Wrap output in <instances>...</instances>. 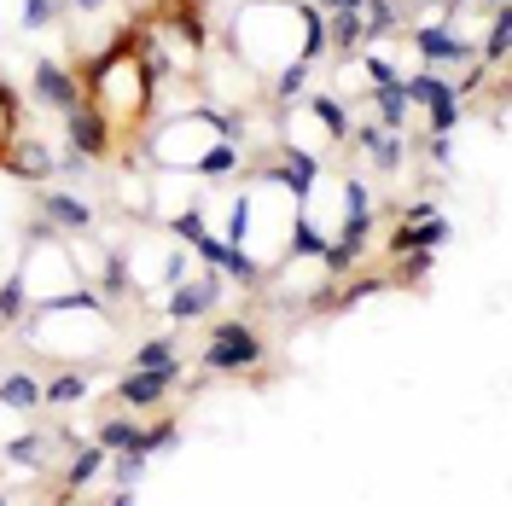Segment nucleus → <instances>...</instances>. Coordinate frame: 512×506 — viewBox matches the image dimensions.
<instances>
[{"label":"nucleus","instance_id":"nucleus-18","mask_svg":"<svg viewBox=\"0 0 512 506\" xmlns=\"http://www.w3.org/2000/svg\"><path fill=\"white\" fill-rule=\"evenodd\" d=\"M245 146H239V140H210V146H204V158L192 163V181H198V187H227V181H239V175H245Z\"/></svg>","mask_w":512,"mask_h":506},{"label":"nucleus","instance_id":"nucleus-4","mask_svg":"<svg viewBox=\"0 0 512 506\" xmlns=\"http://www.w3.org/2000/svg\"><path fill=\"white\" fill-rule=\"evenodd\" d=\"M12 274H18V285H24L30 309H41V303H59V297H70V291H82V285H88V262L64 245V233L35 222V233L24 239V256L12 262Z\"/></svg>","mask_w":512,"mask_h":506},{"label":"nucleus","instance_id":"nucleus-19","mask_svg":"<svg viewBox=\"0 0 512 506\" xmlns=\"http://www.w3.org/2000/svg\"><path fill=\"white\" fill-rule=\"evenodd\" d=\"M94 390V367H59L53 379H41V408H82Z\"/></svg>","mask_w":512,"mask_h":506},{"label":"nucleus","instance_id":"nucleus-8","mask_svg":"<svg viewBox=\"0 0 512 506\" xmlns=\"http://www.w3.org/2000/svg\"><path fill=\"white\" fill-rule=\"evenodd\" d=\"M222 297H227V280L216 274V268H187L181 280L163 291V315L175 320V326H192V320H210L216 309H222Z\"/></svg>","mask_w":512,"mask_h":506},{"label":"nucleus","instance_id":"nucleus-35","mask_svg":"<svg viewBox=\"0 0 512 506\" xmlns=\"http://www.w3.org/2000/svg\"><path fill=\"white\" fill-rule=\"evenodd\" d=\"M309 6H315L320 18H326V12H355V6H361V0H309Z\"/></svg>","mask_w":512,"mask_h":506},{"label":"nucleus","instance_id":"nucleus-1","mask_svg":"<svg viewBox=\"0 0 512 506\" xmlns=\"http://www.w3.org/2000/svg\"><path fill=\"white\" fill-rule=\"evenodd\" d=\"M227 53L268 82L286 64L326 59V24L309 0H245L227 24Z\"/></svg>","mask_w":512,"mask_h":506},{"label":"nucleus","instance_id":"nucleus-2","mask_svg":"<svg viewBox=\"0 0 512 506\" xmlns=\"http://www.w3.org/2000/svg\"><path fill=\"white\" fill-rule=\"evenodd\" d=\"M18 338H24L30 355H47L59 367H94V361L105 367L117 355V320H111V303L94 285H82V291H70L59 303L30 309Z\"/></svg>","mask_w":512,"mask_h":506},{"label":"nucleus","instance_id":"nucleus-29","mask_svg":"<svg viewBox=\"0 0 512 506\" xmlns=\"http://www.w3.org/2000/svg\"><path fill=\"white\" fill-rule=\"evenodd\" d=\"M24 315H30V297H24L18 274L6 268V274H0V332H18V326H24Z\"/></svg>","mask_w":512,"mask_h":506},{"label":"nucleus","instance_id":"nucleus-11","mask_svg":"<svg viewBox=\"0 0 512 506\" xmlns=\"http://www.w3.org/2000/svg\"><path fill=\"white\" fill-rule=\"evenodd\" d=\"M35 222L41 227H53V233H64V239H82V233H94L99 216H94V204L82 198L76 187H41V198H35Z\"/></svg>","mask_w":512,"mask_h":506},{"label":"nucleus","instance_id":"nucleus-12","mask_svg":"<svg viewBox=\"0 0 512 506\" xmlns=\"http://www.w3.org/2000/svg\"><path fill=\"white\" fill-rule=\"evenodd\" d=\"M30 99L41 111H70V105H82V76H76V64L64 59H35L30 64Z\"/></svg>","mask_w":512,"mask_h":506},{"label":"nucleus","instance_id":"nucleus-33","mask_svg":"<svg viewBox=\"0 0 512 506\" xmlns=\"http://www.w3.org/2000/svg\"><path fill=\"white\" fill-rule=\"evenodd\" d=\"M64 18V0H24V30H53Z\"/></svg>","mask_w":512,"mask_h":506},{"label":"nucleus","instance_id":"nucleus-6","mask_svg":"<svg viewBox=\"0 0 512 506\" xmlns=\"http://www.w3.org/2000/svg\"><path fill=\"white\" fill-rule=\"evenodd\" d=\"M262 361H268V344H262L256 320H239V315L216 320L204 349H198V373L204 379H251V373H262Z\"/></svg>","mask_w":512,"mask_h":506},{"label":"nucleus","instance_id":"nucleus-14","mask_svg":"<svg viewBox=\"0 0 512 506\" xmlns=\"http://www.w3.org/2000/svg\"><path fill=\"white\" fill-rule=\"evenodd\" d=\"M192 256H198L204 268H216L222 280H233L239 291H256V285H262V262H256V256H245L239 245H227L222 233H204V239H192Z\"/></svg>","mask_w":512,"mask_h":506},{"label":"nucleus","instance_id":"nucleus-32","mask_svg":"<svg viewBox=\"0 0 512 506\" xmlns=\"http://www.w3.org/2000/svg\"><path fill=\"white\" fill-rule=\"evenodd\" d=\"M24 128V99H18V88L12 82H0V152L12 146V134Z\"/></svg>","mask_w":512,"mask_h":506},{"label":"nucleus","instance_id":"nucleus-22","mask_svg":"<svg viewBox=\"0 0 512 506\" xmlns=\"http://www.w3.org/2000/svg\"><path fill=\"white\" fill-rule=\"evenodd\" d=\"M0 408L6 413H35L41 408V379L30 367H0Z\"/></svg>","mask_w":512,"mask_h":506},{"label":"nucleus","instance_id":"nucleus-25","mask_svg":"<svg viewBox=\"0 0 512 506\" xmlns=\"http://www.w3.org/2000/svg\"><path fill=\"white\" fill-rule=\"evenodd\" d=\"M507 47H512V6L489 12V30L478 41V64L483 70H507Z\"/></svg>","mask_w":512,"mask_h":506},{"label":"nucleus","instance_id":"nucleus-28","mask_svg":"<svg viewBox=\"0 0 512 506\" xmlns=\"http://www.w3.org/2000/svg\"><path fill=\"white\" fill-rule=\"evenodd\" d=\"M309 76H315V64H286V70H274L262 88L274 94V105H297V99L309 94Z\"/></svg>","mask_w":512,"mask_h":506},{"label":"nucleus","instance_id":"nucleus-26","mask_svg":"<svg viewBox=\"0 0 512 506\" xmlns=\"http://www.w3.org/2000/svg\"><path fill=\"white\" fill-rule=\"evenodd\" d=\"M140 454H146V460H163V454H175V448H181V419H175V413H163V419H152V425H140Z\"/></svg>","mask_w":512,"mask_h":506},{"label":"nucleus","instance_id":"nucleus-30","mask_svg":"<svg viewBox=\"0 0 512 506\" xmlns=\"http://www.w3.org/2000/svg\"><path fill=\"white\" fill-rule=\"evenodd\" d=\"M53 175H59V181H70V187H88V181L99 175V163L82 158L76 146H59V152H53Z\"/></svg>","mask_w":512,"mask_h":506},{"label":"nucleus","instance_id":"nucleus-10","mask_svg":"<svg viewBox=\"0 0 512 506\" xmlns=\"http://www.w3.org/2000/svg\"><path fill=\"white\" fill-rule=\"evenodd\" d=\"M181 379H187L181 367H128L111 390V402L123 413H163V402L181 390Z\"/></svg>","mask_w":512,"mask_h":506},{"label":"nucleus","instance_id":"nucleus-13","mask_svg":"<svg viewBox=\"0 0 512 506\" xmlns=\"http://www.w3.org/2000/svg\"><path fill=\"white\" fill-rule=\"evenodd\" d=\"M64 146H76L82 158H94V163H111V158H117V128H111L94 105L82 99V105H70V111H64Z\"/></svg>","mask_w":512,"mask_h":506},{"label":"nucleus","instance_id":"nucleus-3","mask_svg":"<svg viewBox=\"0 0 512 506\" xmlns=\"http://www.w3.org/2000/svg\"><path fill=\"white\" fill-rule=\"evenodd\" d=\"M76 76H82V99H88L117 134H134V128L158 111V76H152L146 59L134 53V24H123V30L111 35V47L88 53Z\"/></svg>","mask_w":512,"mask_h":506},{"label":"nucleus","instance_id":"nucleus-31","mask_svg":"<svg viewBox=\"0 0 512 506\" xmlns=\"http://www.w3.org/2000/svg\"><path fill=\"white\" fill-rule=\"evenodd\" d=\"M128 367H181L175 338H140V344L128 349Z\"/></svg>","mask_w":512,"mask_h":506},{"label":"nucleus","instance_id":"nucleus-20","mask_svg":"<svg viewBox=\"0 0 512 506\" xmlns=\"http://www.w3.org/2000/svg\"><path fill=\"white\" fill-rule=\"evenodd\" d=\"M303 105H309V117L320 123V134H326L332 146H344V140H350V128H355V105H350L344 94H309Z\"/></svg>","mask_w":512,"mask_h":506},{"label":"nucleus","instance_id":"nucleus-27","mask_svg":"<svg viewBox=\"0 0 512 506\" xmlns=\"http://www.w3.org/2000/svg\"><path fill=\"white\" fill-rule=\"evenodd\" d=\"M94 443L105 448V454H123V448H134L140 443V419L134 413H111V419H99V431H94Z\"/></svg>","mask_w":512,"mask_h":506},{"label":"nucleus","instance_id":"nucleus-5","mask_svg":"<svg viewBox=\"0 0 512 506\" xmlns=\"http://www.w3.org/2000/svg\"><path fill=\"white\" fill-rule=\"evenodd\" d=\"M123 268H128V297H146L152 303V297H163L192 268V251L175 233H140L123 251Z\"/></svg>","mask_w":512,"mask_h":506},{"label":"nucleus","instance_id":"nucleus-16","mask_svg":"<svg viewBox=\"0 0 512 506\" xmlns=\"http://www.w3.org/2000/svg\"><path fill=\"white\" fill-rule=\"evenodd\" d=\"M448 216L443 210H431V216H419V222H396V233L384 239V256H414V251H443L448 245Z\"/></svg>","mask_w":512,"mask_h":506},{"label":"nucleus","instance_id":"nucleus-23","mask_svg":"<svg viewBox=\"0 0 512 506\" xmlns=\"http://www.w3.org/2000/svg\"><path fill=\"white\" fill-rule=\"evenodd\" d=\"M373 123L379 128H396V134H408V128H414V99L402 94V82H396V88H373Z\"/></svg>","mask_w":512,"mask_h":506},{"label":"nucleus","instance_id":"nucleus-17","mask_svg":"<svg viewBox=\"0 0 512 506\" xmlns=\"http://www.w3.org/2000/svg\"><path fill=\"white\" fill-rule=\"evenodd\" d=\"M350 140L367 152V163H373L379 175H396V169H402V158H408V140H402L396 128H379L373 117H361V123L350 128Z\"/></svg>","mask_w":512,"mask_h":506},{"label":"nucleus","instance_id":"nucleus-34","mask_svg":"<svg viewBox=\"0 0 512 506\" xmlns=\"http://www.w3.org/2000/svg\"><path fill=\"white\" fill-rule=\"evenodd\" d=\"M111 0H64V12H82V18H99Z\"/></svg>","mask_w":512,"mask_h":506},{"label":"nucleus","instance_id":"nucleus-36","mask_svg":"<svg viewBox=\"0 0 512 506\" xmlns=\"http://www.w3.org/2000/svg\"><path fill=\"white\" fill-rule=\"evenodd\" d=\"M0 274H6V256H0Z\"/></svg>","mask_w":512,"mask_h":506},{"label":"nucleus","instance_id":"nucleus-7","mask_svg":"<svg viewBox=\"0 0 512 506\" xmlns=\"http://www.w3.org/2000/svg\"><path fill=\"white\" fill-rule=\"evenodd\" d=\"M402 94L414 99V111L425 117V134H454L460 117H466V99L454 94V82H448L443 70H431V64L402 70Z\"/></svg>","mask_w":512,"mask_h":506},{"label":"nucleus","instance_id":"nucleus-24","mask_svg":"<svg viewBox=\"0 0 512 506\" xmlns=\"http://www.w3.org/2000/svg\"><path fill=\"white\" fill-rule=\"evenodd\" d=\"M326 24V47H332V59H355L367 41H361V6L355 12H326L320 18Z\"/></svg>","mask_w":512,"mask_h":506},{"label":"nucleus","instance_id":"nucleus-15","mask_svg":"<svg viewBox=\"0 0 512 506\" xmlns=\"http://www.w3.org/2000/svg\"><path fill=\"white\" fill-rule=\"evenodd\" d=\"M0 169H6L12 181L47 187V181H53V146H47L41 134H30V128H18V134H12V146L0 152Z\"/></svg>","mask_w":512,"mask_h":506},{"label":"nucleus","instance_id":"nucleus-21","mask_svg":"<svg viewBox=\"0 0 512 506\" xmlns=\"http://www.w3.org/2000/svg\"><path fill=\"white\" fill-rule=\"evenodd\" d=\"M105 460H111V454H105V448H99L94 437L70 448V466H64V489H59V501H70L76 489H88V483H94V477L105 472Z\"/></svg>","mask_w":512,"mask_h":506},{"label":"nucleus","instance_id":"nucleus-9","mask_svg":"<svg viewBox=\"0 0 512 506\" xmlns=\"http://www.w3.org/2000/svg\"><path fill=\"white\" fill-rule=\"evenodd\" d=\"M402 41H408L419 53V64H431V70L478 59V35H460L454 18H443V24H402Z\"/></svg>","mask_w":512,"mask_h":506}]
</instances>
